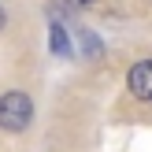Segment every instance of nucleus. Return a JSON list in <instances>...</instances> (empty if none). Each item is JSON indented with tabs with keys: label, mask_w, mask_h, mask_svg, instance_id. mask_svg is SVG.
Segmentation results:
<instances>
[{
	"label": "nucleus",
	"mask_w": 152,
	"mask_h": 152,
	"mask_svg": "<svg viewBox=\"0 0 152 152\" xmlns=\"http://www.w3.org/2000/svg\"><path fill=\"white\" fill-rule=\"evenodd\" d=\"M126 86H130V93L137 96V100L152 104V59H141V63H134L130 71H126Z\"/></svg>",
	"instance_id": "obj_2"
},
{
	"label": "nucleus",
	"mask_w": 152,
	"mask_h": 152,
	"mask_svg": "<svg viewBox=\"0 0 152 152\" xmlns=\"http://www.w3.org/2000/svg\"><path fill=\"white\" fill-rule=\"evenodd\" d=\"M48 41H52V52H56V56H71V41H67V34H63L59 22L48 26Z\"/></svg>",
	"instance_id": "obj_3"
},
{
	"label": "nucleus",
	"mask_w": 152,
	"mask_h": 152,
	"mask_svg": "<svg viewBox=\"0 0 152 152\" xmlns=\"http://www.w3.org/2000/svg\"><path fill=\"white\" fill-rule=\"evenodd\" d=\"M34 119V100H30L22 89H7L0 96V130L7 134H22Z\"/></svg>",
	"instance_id": "obj_1"
},
{
	"label": "nucleus",
	"mask_w": 152,
	"mask_h": 152,
	"mask_svg": "<svg viewBox=\"0 0 152 152\" xmlns=\"http://www.w3.org/2000/svg\"><path fill=\"white\" fill-rule=\"evenodd\" d=\"M4 22H7V19H4V7H0V30H4Z\"/></svg>",
	"instance_id": "obj_5"
},
{
	"label": "nucleus",
	"mask_w": 152,
	"mask_h": 152,
	"mask_svg": "<svg viewBox=\"0 0 152 152\" xmlns=\"http://www.w3.org/2000/svg\"><path fill=\"white\" fill-rule=\"evenodd\" d=\"M67 4H71V7H93L96 0H67Z\"/></svg>",
	"instance_id": "obj_4"
}]
</instances>
